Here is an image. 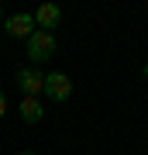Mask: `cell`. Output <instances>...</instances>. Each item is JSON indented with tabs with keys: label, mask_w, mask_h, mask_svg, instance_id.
Here are the masks:
<instances>
[{
	"label": "cell",
	"mask_w": 148,
	"mask_h": 155,
	"mask_svg": "<svg viewBox=\"0 0 148 155\" xmlns=\"http://www.w3.org/2000/svg\"><path fill=\"white\" fill-rule=\"evenodd\" d=\"M55 55V35L52 31H38L35 28V35L28 38V59L38 66V62H48Z\"/></svg>",
	"instance_id": "cell-1"
},
{
	"label": "cell",
	"mask_w": 148,
	"mask_h": 155,
	"mask_svg": "<svg viewBox=\"0 0 148 155\" xmlns=\"http://www.w3.org/2000/svg\"><path fill=\"white\" fill-rule=\"evenodd\" d=\"M41 93L48 100H55V104H62V100H69V93H72V79L66 76V72H48Z\"/></svg>",
	"instance_id": "cell-2"
},
{
	"label": "cell",
	"mask_w": 148,
	"mask_h": 155,
	"mask_svg": "<svg viewBox=\"0 0 148 155\" xmlns=\"http://www.w3.org/2000/svg\"><path fill=\"white\" fill-rule=\"evenodd\" d=\"M4 28L11 38H31L35 35V14H11V17H4Z\"/></svg>",
	"instance_id": "cell-3"
},
{
	"label": "cell",
	"mask_w": 148,
	"mask_h": 155,
	"mask_svg": "<svg viewBox=\"0 0 148 155\" xmlns=\"http://www.w3.org/2000/svg\"><path fill=\"white\" fill-rule=\"evenodd\" d=\"M17 86H21L24 97H38L41 90H45V72H38V69H21V72H17Z\"/></svg>",
	"instance_id": "cell-4"
},
{
	"label": "cell",
	"mask_w": 148,
	"mask_h": 155,
	"mask_svg": "<svg viewBox=\"0 0 148 155\" xmlns=\"http://www.w3.org/2000/svg\"><path fill=\"white\" fill-rule=\"evenodd\" d=\"M59 21H62L59 4H41V7H38V14H35V24H38V31H52V28H59Z\"/></svg>",
	"instance_id": "cell-5"
},
{
	"label": "cell",
	"mask_w": 148,
	"mask_h": 155,
	"mask_svg": "<svg viewBox=\"0 0 148 155\" xmlns=\"http://www.w3.org/2000/svg\"><path fill=\"white\" fill-rule=\"evenodd\" d=\"M17 110H21V117H24L28 124H38L41 117H45V107H41V100H38V97H24Z\"/></svg>",
	"instance_id": "cell-6"
},
{
	"label": "cell",
	"mask_w": 148,
	"mask_h": 155,
	"mask_svg": "<svg viewBox=\"0 0 148 155\" xmlns=\"http://www.w3.org/2000/svg\"><path fill=\"white\" fill-rule=\"evenodd\" d=\"M7 114V100H4V93H0V117Z\"/></svg>",
	"instance_id": "cell-7"
},
{
	"label": "cell",
	"mask_w": 148,
	"mask_h": 155,
	"mask_svg": "<svg viewBox=\"0 0 148 155\" xmlns=\"http://www.w3.org/2000/svg\"><path fill=\"white\" fill-rule=\"evenodd\" d=\"M0 21H4V7H0Z\"/></svg>",
	"instance_id": "cell-8"
},
{
	"label": "cell",
	"mask_w": 148,
	"mask_h": 155,
	"mask_svg": "<svg viewBox=\"0 0 148 155\" xmlns=\"http://www.w3.org/2000/svg\"><path fill=\"white\" fill-rule=\"evenodd\" d=\"M145 76H148V62H145Z\"/></svg>",
	"instance_id": "cell-9"
},
{
	"label": "cell",
	"mask_w": 148,
	"mask_h": 155,
	"mask_svg": "<svg viewBox=\"0 0 148 155\" xmlns=\"http://www.w3.org/2000/svg\"><path fill=\"white\" fill-rule=\"evenodd\" d=\"M21 155H35V152H21Z\"/></svg>",
	"instance_id": "cell-10"
}]
</instances>
